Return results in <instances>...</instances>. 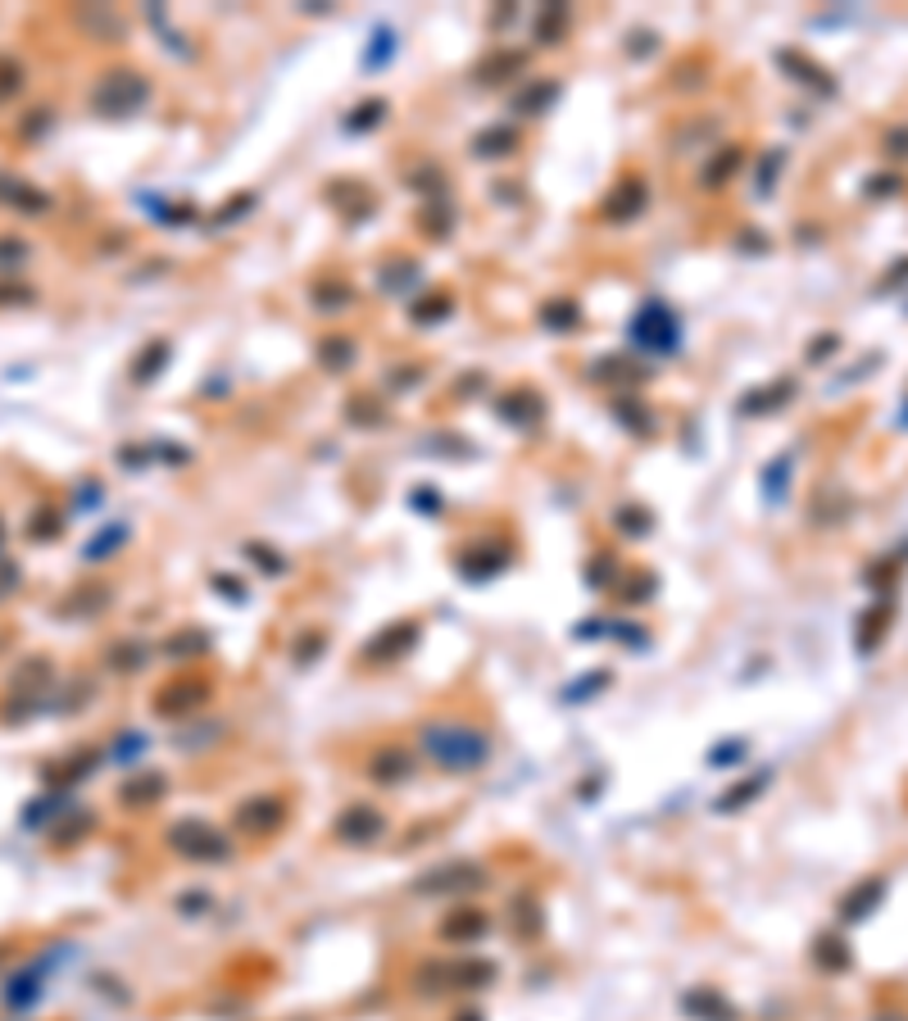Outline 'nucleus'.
<instances>
[{
	"instance_id": "3",
	"label": "nucleus",
	"mask_w": 908,
	"mask_h": 1021,
	"mask_svg": "<svg viewBox=\"0 0 908 1021\" xmlns=\"http://www.w3.org/2000/svg\"><path fill=\"white\" fill-rule=\"evenodd\" d=\"M173 849L178 854H191V858H223L227 845L210 831V827H196V822H182L173 827Z\"/></svg>"
},
{
	"instance_id": "9",
	"label": "nucleus",
	"mask_w": 908,
	"mask_h": 1021,
	"mask_svg": "<svg viewBox=\"0 0 908 1021\" xmlns=\"http://www.w3.org/2000/svg\"><path fill=\"white\" fill-rule=\"evenodd\" d=\"M0 545H5V522H0Z\"/></svg>"
},
{
	"instance_id": "5",
	"label": "nucleus",
	"mask_w": 908,
	"mask_h": 1021,
	"mask_svg": "<svg viewBox=\"0 0 908 1021\" xmlns=\"http://www.w3.org/2000/svg\"><path fill=\"white\" fill-rule=\"evenodd\" d=\"M877 899H881V881H868V885H863V895L845 904V917H849V922H854V917H868L863 908H872Z\"/></svg>"
},
{
	"instance_id": "4",
	"label": "nucleus",
	"mask_w": 908,
	"mask_h": 1021,
	"mask_svg": "<svg viewBox=\"0 0 908 1021\" xmlns=\"http://www.w3.org/2000/svg\"><path fill=\"white\" fill-rule=\"evenodd\" d=\"M18 87H23V64H14V60L0 55V100H10Z\"/></svg>"
},
{
	"instance_id": "2",
	"label": "nucleus",
	"mask_w": 908,
	"mask_h": 1021,
	"mask_svg": "<svg viewBox=\"0 0 908 1021\" xmlns=\"http://www.w3.org/2000/svg\"><path fill=\"white\" fill-rule=\"evenodd\" d=\"M91 105L100 114H110V118H123V114L146 105V83L137 78V73H105L91 91Z\"/></svg>"
},
{
	"instance_id": "1",
	"label": "nucleus",
	"mask_w": 908,
	"mask_h": 1021,
	"mask_svg": "<svg viewBox=\"0 0 908 1021\" xmlns=\"http://www.w3.org/2000/svg\"><path fill=\"white\" fill-rule=\"evenodd\" d=\"M423 745H427V754H432L445 772H472V768H482V758H487V749H491L487 735L472 731V727H427Z\"/></svg>"
},
{
	"instance_id": "6",
	"label": "nucleus",
	"mask_w": 908,
	"mask_h": 1021,
	"mask_svg": "<svg viewBox=\"0 0 908 1021\" xmlns=\"http://www.w3.org/2000/svg\"><path fill=\"white\" fill-rule=\"evenodd\" d=\"M18 581H23L18 564H14V558H5V554H0V600H5V595H14V591H18Z\"/></svg>"
},
{
	"instance_id": "8",
	"label": "nucleus",
	"mask_w": 908,
	"mask_h": 1021,
	"mask_svg": "<svg viewBox=\"0 0 908 1021\" xmlns=\"http://www.w3.org/2000/svg\"><path fill=\"white\" fill-rule=\"evenodd\" d=\"M886 150H891V155H899V160H908V127H895V133L886 137Z\"/></svg>"
},
{
	"instance_id": "7",
	"label": "nucleus",
	"mask_w": 908,
	"mask_h": 1021,
	"mask_svg": "<svg viewBox=\"0 0 908 1021\" xmlns=\"http://www.w3.org/2000/svg\"><path fill=\"white\" fill-rule=\"evenodd\" d=\"M23 254H28L23 241H0V264H23Z\"/></svg>"
}]
</instances>
